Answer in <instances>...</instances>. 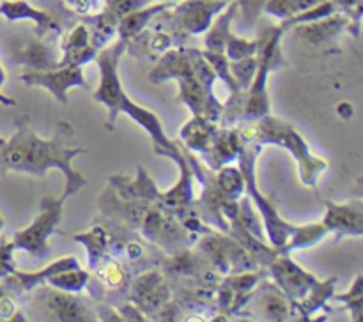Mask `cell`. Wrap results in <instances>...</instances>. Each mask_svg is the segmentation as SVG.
Returning a JSON list of instances; mask_svg holds the SVG:
<instances>
[{
	"instance_id": "6da1fadb",
	"label": "cell",
	"mask_w": 363,
	"mask_h": 322,
	"mask_svg": "<svg viewBox=\"0 0 363 322\" xmlns=\"http://www.w3.org/2000/svg\"><path fill=\"white\" fill-rule=\"evenodd\" d=\"M74 134L73 124L59 120L52 138H41L30 127L28 115L16 122V133L0 147V173L20 172L45 177L50 168L62 170L66 177L64 195L71 197L87 186V179L73 168V159L84 154V147H71Z\"/></svg>"
},
{
	"instance_id": "7a4b0ae2",
	"label": "cell",
	"mask_w": 363,
	"mask_h": 322,
	"mask_svg": "<svg viewBox=\"0 0 363 322\" xmlns=\"http://www.w3.org/2000/svg\"><path fill=\"white\" fill-rule=\"evenodd\" d=\"M152 84L165 80L179 81V99L197 117H206L211 122L222 119L223 105L213 94L216 73L211 64L202 55V50L179 46L170 48L156 59L155 67L149 71Z\"/></svg>"
},
{
	"instance_id": "3957f363",
	"label": "cell",
	"mask_w": 363,
	"mask_h": 322,
	"mask_svg": "<svg viewBox=\"0 0 363 322\" xmlns=\"http://www.w3.org/2000/svg\"><path fill=\"white\" fill-rule=\"evenodd\" d=\"M124 52H126V41L119 39L116 45L108 46V48L105 46L96 55V62H98L99 67V85L94 91V99L108 108V120H106L105 126L112 131L116 127V120L119 113H126L131 120L138 122L147 131V134L155 142L156 154L174 159L179 154V145L167 138L156 113L137 105L124 92L119 78V62Z\"/></svg>"
},
{
	"instance_id": "277c9868",
	"label": "cell",
	"mask_w": 363,
	"mask_h": 322,
	"mask_svg": "<svg viewBox=\"0 0 363 322\" xmlns=\"http://www.w3.org/2000/svg\"><path fill=\"white\" fill-rule=\"evenodd\" d=\"M241 140L254 142L262 145H279L294 156L300 170V179L305 186H318L319 173L328 168V161L325 158H318L311 152L307 140L300 134V131L287 120L273 115H264L257 120H243L240 127Z\"/></svg>"
},
{
	"instance_id": "5b68a950",
	"label": "cell",
	"mask_w": 363,
	"mask_h": 322,
	"mask_svg": "<svg viewBox=\"0 0 363 322\" xmlns=\"http://www.w3.org/2000/svg\"><path fill=\"white\" fill-rule=\"evenodd\" d=\"M284 32L286 30L280 25H277V27H266L259 34L257 53H255L257 71H255L254 80L247 91L241 120H257L269 113L268 76L273 69H279L284 66L282 48H280Z\"/></svg>"
},
{
	"instance_id": "8992f818",
	"label": "cell",
	"mask_w": 363,
	"mask_h": 322,
	"mask_svg": "<svg viewBox=\"0 0 363 322\" xmlns=\"http://www.w3.org/2000/svg\"><path fill=\"white\" fill-rule=\"evenodd\" d=\"M259 151H261V145L259 144L243 142V147H241L240 154H238V161H240L238 168L241 170V173L245 177V190H247L248 198H250V202H254L255 207L261 212L269 244L279 250V248H282L286 244V241L289 239L291 232H293L296 225H291L286 219L280 218L275 204L259 191L257 177H255V163H257Z\"/></svg>"
},
{
	"instance_id": "52a82bcc",
	"label": "cell",
	"mask_w": 363,
	"mask_h": 322,
	"mask_svg": "<svg viewBox=\"0 0 363 322\" xmlns=\"http://www.w3.org/2000/svg\"><path fill=\"white\" fill-rule=\"evenodd\" d=\"M66 195L62 197H43L41 207H39V214L35 216L34 222L27 226V229L20 230L14 234L13 237V248L14 250H23L30 253L32 257L45 258L50 255L48 237L53 234H64L57 230L60 218H62L64 202H66Z\"/></svg>"
},
{
	"instance_id": "ba28073f",
	"label": "cell",
	"mask_w": 363,
	"mask_h": 322,
	"mask_svg": "<svg viewBox=\"0 0 363 322\" xmlns=\"http://www.w3.org/2000/svg\"><path fill=\"white\" fill-rule=\"evenodd\" d=\"M229 2L230 0H179V4L160 13V18H163L162 23L170 30L186 39L188 35H199L208 30L216 14L222 13Z\"/></svg>"
},
{
	"instance_id": "9c48e42d",
	"label": "cell",
	"mask_w": 363,
	"mask_h": 322,
	"mask_svg": "<svg viewBox=\"0 0 363 322\" xmlns=\"http://www.w3.org/2000/svg\"><path fill=\"white\" fill-rule=\"evenodd\" d=\"M20 80L30 87H43L60 103L67 105V91L71 87H89L82 66H57L52 69H23Z\"/></svg>"
},
{
	"instance_id": "30bf717a",
	"label": "cell",
	"mask_w": 363,
	"mask_h": 322,
	"mask_svg": "<svg viewBox=\"0 0 363 322\" xmlns=\"http://www.w3.org/2000/svg\"><path fill=\"white\" fill-rule=\"evenodd\" d=\"M293 32L300 42L325 52H335L337 39L342 32H351L354 35L351 20L342 13H333L321 20L294 25Z\"/></svg>"
},
{
	"instance_id": "8fae6325",
	"label": "cell",
	"mask_w": 363,
	"mask_h": 322,
	"mask_svg": "<svg viewBox=\"0 0 363 322\" xmlns=\"http://www.w3.org/2000/svg\"><path fill=\"white\" fill-rule=\"evenodd\" d=\"M266 268L272 272L275 285L289 297L291 303L301 299L308 292V289L318 282L314 275L301 269L296 262H293V258H289L287 253H277L266 264Z\"/></svg>"
},
{
	"instance_id": "7c38bea8",
	"label": "cell",
	"mask_w": 363,
	"mask_h": 322,
	"mask_svg": "<svg viewBox=\"0 0 363 322\" xmlns=\"http://www.w3.org/2000/svg\"><path fill=\"white\" fill-rule=\"evenodd\" d=\"M130 290L131 301L144 315H155L170 301L169 283L158 269L138 275L137 280L130 283Z\"/></svg>"
},
{
	"instance_id": "4fadbf2b",
	"label": "cell",
	"mask_w": 363,
	"mask_h": 322,
	"mask_svg": "<svg viewBox=\"0 0 363 322\" xmlns=\"http://www.w3.org/2000/svg\"><path fill=\"white\" fill-rule=\"evenodd\" d=\"M43 306L46 314L53 321L62 322H87L96 321V314L87 306L84 299H78L73 292H64V290L53 289V287H45L39 292Z\"/></svg>"
},
{
	"instance_id": "5bb4252c",
	"label": "cell",
	"mask_w": 363,
	"mask_h": 322,
	"mask_svg": "<svg viewBox=\"0 0 363 322\" xmlns=\"http://www.w3.org/2000/svg\"><path fill=\"white\" fill-rule=\"evenodd\" d=\"M326 214L323 223L328 232L335 234V243L342 237L353 236L360 237L363 234V202L362 198L337 204V202L325 200Z\"/></svg>"
},
{
	"instance_id": "9a60e30c",
	"label": "cell",
	"mask_w": 363,
	"mask_h": 322,
	"mask_svg": "<svg viewBox=\"0 0 363 322\" xmlns=\"http://www.w3.org/2000/svg\"><path fill=\"white\" fill-rule=\"evenodd\" d=\"M7 57H9L14 66H23L25 69L35 71L57 67L60 59V57L55 55L52 46L46 42V39L39 38V35H30V38H25L18 45L11 46Z\"/></svg>"
},
{
	"instance_id": "2e32d148",
	"label": "cell",
	"mask_w": 363,
	"mask_h": 322,
	"mask_svg": "<svg viewBox=\"0 0 363 322\" xmlns=\"http://www.w3.org/2000/svg\"><path fill=\"white\" fill-rule=\"evenodd\" d=\"M0 16L6 18L7 21H34L35 27H38L35 28V35H39V38L62 32V23H60L59 18L53 16L48 11L30 6L27 0H2L0 2Z\"/></svg>"
},
{
	"instance_id": "e0dca14e",
	"label": "cell",
	"mask_w": 363,
	"mask_h": 322,
	"mask_svg": "<svg viewBox=\"0 0 363 322\" xmlns=\"http://www.w3.org/2000/svg\"><path fill=\"white\" fill-rule=\"evenodd\" d=\"M254 299L255 314L261 315L266 321H289L291 315L294 314L293 303L289 297L272 282H262L257 290L250 294L248 301Z\"/></svg>"
},
{
	"instance_id": "ac0fdd59",
	"label": "cell",
	"mask_w": 363,
	"mask_h": 322,
	"mask_svg": "<svg viewBox=\"0 0 363 322\" xmlns=\"http://www.w3.org/2000/svg\"><path fill=\"white\" fill-rule=\"evenodd\" d=\"M62 57L57 66H82L96 59L99 50L91 42V34L85 23H78L73 30L67 32L62 39Z\"/></svg>"
},
{
	"instance_id": "d6986e66",
	"label": "cell",
	"mask_w": 363,
	"mask_h": 322,
	"mask_svg": "<svg viewBox=\"0 0 363 322\" xmlns=\"http://www.w3.org/2000/svg\"><path fill=\"white\" fill-rule=\"evenodd\" d=\"M241 147H243V140L238 127H216L211 147L206 154H202V159L211 170H218L227 163L234 161Z\"/></svg>"
},
{
	"instance_id": "ffe728a7",
	"label": "cell",
	"mask_w": 363,
	"mask_h": 322,
	"mask_svg": "<svg viewBox=\"0 0 363 322\" xmlns=\"http://www.w3.org/2000/svg\"><path fill=\"white\" fill-rule=\"evenodd\" d=\"M108 183L112 186V190L121 198H126V200H145L158 204L160 195H162V191L156 188L151 177L147 176L144 166H137V177L135 179L123 176H113L110 177Z\"/></svg>"
},
{
	"instance_id": "44dd1931",
	"label": "cell",
	"mask_w": 363,
	"mask_h": 322,
	"mask_svg": "<svg viewBox=\"0 0 363 322\" xmlns=\"http://www.w3.org/2000/svg\"><path fill=\"white\" fill-rule=\"evenodd\" d=\"M78 265L80 264H78L77 257L67 255V257H62L59 258V260L52 262V264H50L48 268L43 269V271L21 272L14 269V271L11 272V275H7L4 280H6V285L9 287L14 294H23V292H28V290L35 289V287L45 285V280L48 278V276H52L53 272L64 271V269H69V268H78Z\"/></svg>"
},
{
	"instance_id": "7402d4cb",
	"label": "cell",
	"mask_w": 363,
	"mask_h": 322,
	"mask_svg": "<svg viewBox=\"0 0 363 322\" xmlns=\"http://www.w3.org/2000/svg\"><path fill=\"white\" fill-rule=\"evenodd\" d=\"M91 271L96 276V280H99V283L105 289L112 290V292L126 294L128 289H130V268L121 258L112 257L110 253L105 255L101 260L96 262Z\"/></svg>"
},
{
	"instance_id": "603a6c76",
	"label": "cell",
	"mask_w": 363,
	"mask_h": 322,
	"mask_svg": "<svg viewBox=\"0 0 363 322\" xmlns=\"http://www.w3.org/2000/svg\"><path fill=\"white\" fill-rule=\"evenodd\" d=\"M176 2H160V4H149V6L140 7L137 11H131L126 16H123L119 20V25H117V34H119L121 39L124 41H130L135 35L140 34L142 30L149 27L151 21H155V18L158 16L160 13H163L165 9L172 7Z\"/></svg>"
},
{
	"instance_id": "cb8c5ba5",
	"label": "cell",
	"mask_w": 363,
	"mask_h": 322,
	"mask_svg": "<svg viewBox=\"0 0 363 322\" xmlns=\"http://www.w3.org/2000/svg\"><path fill=\"white\" fill-rule=\"evenodd\" d=\"M216 133V122H211L206 117L194 115L181 130V142L186 149L206 154L211 147L213 137Z\"/></svg>"
},
{
	"instance_id": "d4e9b609",
	"label": "cell",
	"mask_w": 363,
	"mask_h": 322,
	"mask_svg": "<svg viewBox=\"0 0 363 322\" xmlns=\"http://www.w3.org/2000/svg\"><path fill=\"white\" fill-rule=\"evenodd\" d=\"M238 9H240L238 0H230V2L227 4L225 9H223L222 13L216 14V20L213 21V23L209 25L208 30H206V52L223 53L227 38L230 35V23H233L234 16H236Z\"/></svg>"
},
{
	"instance_id": "484cf974",
	"label": "cell",
	"mask_w": 363,
	"mask_h": 322,
	"mask_svg": "<svg viewBox=\"0 0 363 322\" xmlns=\"http://www.w3.org/2000/svg\"><path fill=\"white\" fill-rule=\"evenodd\" d=\"M335 283L337 276H330L325 282H319L318 280L301 299L294 301L293 310L303 315V318H308V315L326 308L328 301H332V296L335 294Z\"/></svg>"
},
{
	"instance_id": "4316f807",
	"label": "cell",
	"mask_w": 363,
	"mask_h": 322,
	"mask_svg": "<svg viewBox=\"0 0 363 322\" xmlns=\"http://www.w3.org/2000/svg\"><path fill=\"white\" fill-rule=\"evenodd\" d=\"M328 229L325 226V223H311V225H301L294 226V230L291 232L289 239L286 241L282 248H279V253H287L294 250H303V248H312L319 243L321 239H325L328 236Z\"/></svg>"
},
{
	"instance_id": "83f0119b",
	"label": "cell",
	"mask_w": 363,
	"mask_h": 322,
	"mask_svg": "<svg viewBox=\"0 0 363 322\" xmlns=\"http://www.w3.org/2000/svg\"><path fill=\"white\" fill-rule=\"evenodd\" d=\"M89 28V34H91V42L96 50H101L108 45L113 39V35L117 34V25L119 20L113 16L112 13H108L106 9H103L101 13H98L96 16H87L84 21Z\"/></svg>"
},
{
	"instance_id": "f1b7e54d",
	"label": "cell",
	"mask_w": 363,
	"mask_h": 322,
	"mask_svg": "<svg viewBox=\"0 0 363 322\" xmlns=\"http://www.w3.org/2000/svg\"><path fill=\"white\" fill-rule=\"evenodd\" d=\"M110 232L105 229V226H92L91 230H87V232L84 234H77V236L73 237L74 241H78V243H82L85 246V250H87V255H89V268H92V265L96 264L98 260H101L105 255L110 253Z\"/></svg>"
},
{
	"instance_id": "f546056e",
	"label": "cell",
	"mask_w": 363,
	"mask_h": 322,
	"mask_svg": "<svg viewBox=\"0 0 363 322\" xmlns=\"http://www.w3.org/2000/svg\"><path fill=\"white\" fill-rule=\"evenodd\" d=\"M89 280H91V272L84 271L78 265V268H69L64 269V271L53 272L52 276L45 280V285L64 290V292H82L89 285Z\"/></svg>"
},
{
	"instance_id": "4dcf8cb0",
	"label": "cell",
	"mask_w": 363,
	"mask_h": 322,
	"mask_svg": "<svg viewBox=\"0 0 363 322\" xmlns=\"http://www.w3.org/2000/svg\"><path fill=\"white\" fill-rule=\"evenodd\" d=\"M213 177H215V183L218 186V190L227 198H230V200H240L245 191V177L240 168L223 165L222 168L215 170Z\"/></svg>"
},
{
	"instance_id": "1f68e13d",
	"label": "cell",
	"mask_w": 363,
	"mask_h": 322,
	"mask_svg": "<svg viewBox=\"0 0 363 322\" xmlns=\"http://www.w3.org/2000/svg\"><path fill=\"white\" fill-rule=\"evenodd\" d=\"M332 301H340V303L346 304V310L351 311L353 315V321H362V311H363V276L362 272H358L357 278H354L353 287L350 289V292L339 294L335 296L333 294Z\"/></svg>"
},
{
	"instance_id": "d6a6232c",
	"label": "cell",
	"mask_w": 363,
	"mask_h": 322,
	"mask_svg": "<svg viewBox=\"0 0 363 322\" xmlns=\"http://www.w3.org/2000/svg\"><path fill=\"white\" fill-rule=\"evenodd\" d=\"M229 66H230V73H233L234 80H236L238 85L247 92L248 87H250L252 80H254L255 71H257V57L255 55L245 57V59L233 60V62L229 60Z\"/></svg>"
},
{
	"instance_id": "836d02e7",
	"label": "cell",
	"mask_w": 363,
	"mask_h": 322,
	"mask_svg": "<svg viewBox=\"0 0 363 322\" xmlns=\"http://www.w3.org/2000/svg\"><path fill=\"white\" fill-rule=\"evenodd\" d=\"M223 53H225V57L230 60V62H233V60L245 59V57L255 55V53H257V39L248 41V39L238 38V35L230 34L229 38H227Z\"/></svg>"
},
{
	"instance_id": "e575fe53",
	"label": "cell",
	"mask_w": 363,
	"mask_h": 322,
	"mask_svg": "<svg viewBox=\"0 0 363 322\" xmlns=\"http://www.w3.org/2000/svg\"><path fill=\"white\" fill-rule=\"evenodd\" d=\"M0 321H25L14 292L7 285H0Z\"/></svg>"
},
{
	"instance_id": "d590c367",
	"label": "cell",
	"mask_w": 363,
	"mask_h": 322,
	"mask_svg": "<svg viewBox=\"0 0 363 322\" xmlns=\"http://www.w3.org/2000/svg\"><path fill=\"white\" fill-rule=\"evenodd\" d=\"M261 11L264 14H269V16L279 18L280 21L287 20V18H293L298 14L294 0H266V2L262 4Z\"/></svg>"
},
{
	"instance_id": "8d00e7d4",
	"label": "cell",
	"mask_w": 363,
	"mask_h": 322,
	"mask_svg": "<svg viewBox=\"0 0 363 322\" xmlns=\"http://www.w3.org/2000/svg\"><path fill=\"white\" fill-rule=\"evenodd\" d=\"M335 4L337 11L346 14L353 25L354 38L360 34V21H362V9H363V0H332Z\"/></svg>"
},
{
	"instance_id": "74e56055",
	"label": "cell",
	"mask_w": 363,
	"mask_h": 322,
	"mask_svg": "<svg viewBox=\"0 0 363 322\" xmlns=\"http://www.w3.org/2000/svg\"><path fill=\"white\" fill-rule=\"evenodd\" d=\"M105 9L112 13L117 20H121V18L126 16L131 11H137L140 7L152 4V0H105Z\"/></svg>"
},
{
	"instance_id": "f35d334b",
	"label": "cell",
	"mask_w": 363,
	"mask_h": 322,
	"mask_svg": "<svg viewBox=\"0 0 363 322\" xmlns=\"http://www.w3.org/2000/svg\"><path fill=\"white\" fill-rule=\"evenodd\" d=\"M13 243L7 239H0V278H6L7 275L16 269L13 260Z\"/></svg>"
},
{
	"instance_id": "ab89813d",
	"label": "cell",
	"mask_w": 363,
	"mask_h": 322,
	"mask_svg": "<svg viewBox=\"0 0 363 322\" xmlns=\"http://www.w3.org/2000/svg\"><path fill=\"white\" fill-rule=\"evenodd\" d=\"M64 2H66V6L73 13L82 14V16H87L92 11V7L96 6V0H64Z\"/></svg>"
},
{
	"instance_id": "60d3db41",
	"label": "cell",
	"mask_w": 363,
	"mask_h": 322,
	"mask_svg": "<svg viewBox=\"0 0 363 322\" xmlns=\"http://www.w3.org/2000/svg\"><path fill=\"white\" fill-rule=\"evenodd\" d=\"M337 113H339L342 119H351V117H353V106H351L350 103L342 101L339 106H337Z\"/></svg>"
},
{
	"instance_id": "b9f144b4",
	"label": "cell",
	"mask_w": 363,
	"mask_h": 322,
	"mask_svg": "<svg viewBox=\"0 0 363 322\" xmlns=\"http://www.w3.org/2000/svg\"><path fill=\"white\" fill-rule=\"evenodd\" d=\"M4 81H6V73H4V67H2V64H0V88H2ZM0 103H2V105H6V106H13L14 105V99L6 98V96H4V94H0Z\"/></svg>"
},
{
	"instance_id": "7bdbcfd3",
	"label": "cell",
	"mask_w": 363,
	"mask_h": 322,
	"mask_svg": "<svg viewBox=\"0 0 363 322\" xmlns=\"http://www.w3.org/2000/svg\"><path fill=\"white\" fill-rule=\"evenodd\" d=\"M4 223H6V222H4V218L0 216V232H2V229H4Z\"/></svg>"
},
{
	"instance_id": "ee69618b",
	"label": "cell",
	"mask_w": 363,
	"mask_h": 322,
	"mask_svg": "<svg viewBox=\"0 0 363 322\" xmlns=\"http://www.w3.org/2000/svg\"><path fill=\"white\" fill-rule=\"evenodd\" d=\"M160 2H179V0H160Z\"/></svg>"
}]
</instances>
